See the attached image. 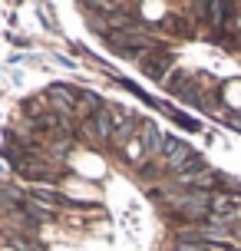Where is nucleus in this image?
<instances>
[{
	"instance_id": "obj_1",
	"label": "nucleus",
	"mask_w": 241,
	"mask_h": 251,
	"mask_svg": "<svg viewBox=\"0 0 241 251\" xmlns=\"http://www.w3.org/2000/svg\"><path fill=\"white\" fill-rule=\"evenodd\" d=\"M159 142H162V136H159L155 123H145V119H139L136 132H132V139L122 146V152H126L129 162H142L149 152H155V146H159Z\"/></svg>"
},
{
	"instance_id": "obj_2",
	"label": "nucleus",
	"mask_w": 241,
	"mask_h": 251,
	"mask_svg": "<svg viewBox=\"0 0 241 251\" xmlns=\"http://www.w3.org/2000/svg\"><path fill=\"white\" fill-rule=\"evenodd\" d=\"M241 215V199L235 195H215L212 199V222H228Z\"/></svg>"
},
{
	"instance_id": "obj_3",
	"label": "nucleus",
	"mask_w": 241,
	"mask_h": 251,
	"mask_svg": "<svg viewBox=\"0 0 241 251\" xmlns=\"http://www.w3.org/2000/svg\"><path fill=\"white\" fill-rule=\"evenodd\" d=\"M169 66H172V53H169V50H159V56L142 60V70H145V76H149V79H162Z\"/></svg>"
},
{
	"instance_id": "obj_4",
	"label": "nucleus",
	"mask_w": 241,
	"mask_h": 251,
	"mask_svg": "<svg viewBox=\"0 0 241 251\" xmlns=\"http://www.w3.org/2000/svg\"><path fill=\"white\" fill-rule=\"evenodd\" d=\"M182 86H185V79H172V93H182ZM185 96H189V100H195V96H198V89H185Z\"/></svg>"
}]
</instances>
